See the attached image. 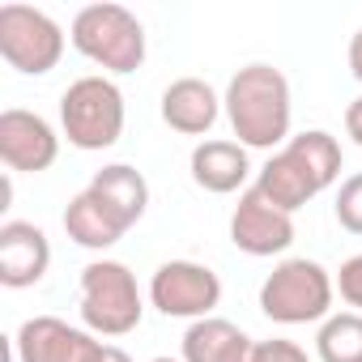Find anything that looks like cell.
Returning a JSON list of instances; mask_svg holds the SVG:
<instances>
[{"mask_svg": "<svg viewBox=\"0 0 362 362\" xmlns=\"http://www.w3.org/2000/svg\"><path fill=\"white\" fill-rule=\"evenodd\" d=\"M230 243L243 256H281L294 243V214L277 209L256 184L239 192V205L230 214Z\"/></svg>", "mask_w": 362, "mask_h": 362, "instance_id": "9", "label": "cell"}, {"mask_svg": "<svg viewBox=\"0 0 362 362\" xmlns=\"http://www.w3.org/2000/svg\"><path fill=\"white\" fill-rule=\"evenodd\" d=\"M337 294H341V303H345L349 311L362 315V252L349 256V260L337 269Z\"/></svg>", "mask_w": 362, "mask_h": 362, "instance_id": "20", "label": "cell"}, {"mask_svg": "<svg viewBox=\"0 0 362 362\" xmlns=\"http://www.w3.org/2000/svg\"><path fill=\"white\" fill-rule=\"evenodd\" d=\"M192 170V184L214 192V197H230V192H247V179H252V158L239 141H222L209 136L192 149L188 158Z\"/></svg>", "mask_w": 362, "mask_h": 362, "instance_id": "14", "label": "cell"}, {"mask_svg": "<svg viewBox=\"0 0 362 362\" xmlns=\"http://www.w3.org/2000/svg\"><path fill=\"white\" fill-rule=\"evenodd\" d=\"M149 303L170 320H209L222 303V277L197 260H166L149 277Z\"/></svg>", "mask_w": 362, "mask_h": 362, "instance_id": "8", "label": "cell"}, {"mask_svg": "<svg viewBox=\"0 0 362 362\" xmlns=\"http://www.w3.org/2000/svg\"><path fill=\"white\" fill-rule=\"evenodd\" d=\"M349 73H354V81L362 86V30L349 39Z\"/></svg>", "mask_w": 362, "mask_h": 362, "instance_id": "24", "label": "cell"}, {"mask_svg": "<svg viewBox=\"0 0 362 362\" xmlns=\"http://www.w3.org/2000/svg\"><path fill=\"white\" fill-rule=\"evenodd\" d=\"M153 362H184V358H153Z\"/></svg>", "mask_w": 362, "mask_h": 362, "instance_id": "25", "label": "cell"}, {"mask_svg": "<svg viewBox=\"0 0 362 362\" xmlns=\"http://www.w3.org/2000/svg\"><path fill=\"white\" fill-rule=\"evenodd\" d=\"M56 158H60V132L39 111H26V107L0 111V162L9 170L39 175V170H52Z\"/></svg>", "mask_w": 362, "mask_h": 362, "instance_id": "10", "label": "cell"}, {"mask_svg": "<svg viewBox=\"0 0 362 362\" xmlns=\"http://www.w3.org/2000/svg\"><path fill=\"white\" fill-rule=\"evenodd\" d=\"M332 214H337L341 230H349V235H362V170L341 179L337 201H332Z\"/></svg>", "mask_w": 362, "mask_h": 362, "instance_id": "19", "label": "cell"}, {"mask_svg": "<svg viewBox=\"0 0 362 362\" xmlns=\"http://www.w3.org/2000/svg\"><path fill=\"white\" fill-rule=\"evenodd\" d=\"M222 111V94L205 77H179L162 90V124L179 136H209Z\"/></svg>", "mask_w": 362, "mask_h": 362, "instance_id": "13", "label": "cell"}, {"mask_svg": "<svg viewBox=\"0 0 362 362\" xmlns=\"http://www.w3.org/2000/svg\"><path fill=\"white\" fill-rule=\"evenodd\" d=\"M98 337L90 328H73L60 315H30L13 332L18 362H81Z\"/></svg>", "mask_w": 362, "mask_h": 362, "instance_id": "11", "label": "cell"}, {"mask_svg": "<svg viewBox=\"0 0 362 362\" xmlns=\"http://www.w3.org/2000/svg\"><path fill=\"white\" fill-rule=\"evenodd\" d=\"M81 362H132V358H128V349H119V345H111V341H94Z\"/></svg>", "mask_w": 362, "mask_h": 362, "instance_id": "22", "label": "cell"}, {"mask_svg": "<svg viewBox=\"0 0 362 362\" xmlns=\"http://www.w3.org/2000/svg\"><path fill=\"white\" fill-rule=\"evenodd\" d=\"M64 56V30L35 5H0V60L22 77H47Z\"/></svg>", "mask_w": 362, "mask_h": 362, "instance_id": "7", "label": "cell"}, {"mask_svg": "<svg viewBox=\"0 0 362 362\" xmlns=\"http://www.w3.org/2000/svg\"><path fill=\"white\" fill-rule=\"evenodd\" d=\"M341 179V141L324 128L294 132L269 162L256 170V188L286 214H298L311 205L324 188Z\"/></svg>", "mask_w": 362, "mask_h": 362, "instance_id": "1", "label": "cell"}, {"mask_svg": "<svg viewBox=\"0 0 362 362\" xmlns=\"http://www.w3.org/2000/svg\"><path fill=\"white\" fill-rule=\"evenodd\" d=\"M86 188L98 197V205L124 230H132L145 218V209H149V184H145V175L136 166H128V162H111V166L94 170V179H90Z\"/></svg>", "mask_w": 362, "mask_h": 362, "instance_id": "15", "label": "cell"}, {"mask_svg": "<svg viewBox=\"0 0 362 362\" xmlns=\"http://www.w3.org/2000/svg\"><path fill=\"white\" fill-rule=\"evenodd\" d=\"M230 132L239 136L243 149H269L277 153L290 141V119H294V98L290 81L273 64H243L226 94H222Z\"/></svg>", "mask_w": 362, "mask_h": 362, "instance_id": "2", "label": "cell"}, {"mask_svg": "<svg viewBox=\"0 0 362 362\" xmlns=\"http://www.w3.org/2000/svg\"><path fill=\"white\" fill-rule=\"evenodd\" d=\"M124 90L107 77V73H90L77 77L64 94H60V132L69 136L73 149L86 153H103L124 136Z\"/></svg>", "mask_w": 362, "mask_h": 362, "instance_id": "5", "label": "cell"}, {"mask_svg": "<svg viewBox=\"0 0 362 362\" xmlns=\"http://www.w3.org/2000/svg\"><path fill=\"white\" fill-rule=\"evenodd\" d=\"M141 315L145 298L124 260H90L81 269V324L94 337H128Z\"/></svg>", "mask_w": 362, "mask_h": 362, "instance_id": "6", "label": "cell"}, {"mask_svg": "<svg viewBox=\"0 0 362 362\" xmlns=\"http://www.w3.org/2000/svg\"><path fill=\"white\" fill-rule=\"evenodd\" d=\"M345 132H349V141L362 149V94L345 107Z\"/></svg>", "mask_w": 362, "mask_h": 362, "instance_id": "23", "label": "cell"}, {"mask_svg": "<svg viewBox=\"0 0 362 362\" xmlns=\"http://www.w3.org/2000/svg\"><path fill=\"white\" fill-rule=\"evenodd\" d=\"M315 358L320 362H362V315L332 311L315 332Z\"/></svg>", "mask_w": 362, "mask_h": 362, "instance_id": "18", "label": "cell"}, {"mask_svg": "<svg viewBox=\"0 0 362 362\" xmlns=\"http://www.w3.org/2000/svg\"><path fill=\"white\" fill-rule=\"evenodd\" d=\"M52 269V243L35 222L9 218L0 226V286L9 290H30L47 277Z\"/></svg>", "mask_w": 362, "mask_h": 362, "instance_id": "12", "label": "cell"}, {"mask_svg": "<svg viewBox=\"0 0 362 362\" xmlns=\"http://www.w3.org/2000/svg\"><path fill=\"white\" fill-rule=\"evenodd\" d=\"M337 277L307 256H286L273 264V273L260 281V311L273 324H324L332 315Z\"/></svg>", "mask_w": 362, "mask_h": 362, "instance_id": "3", "label": "cell"}, {"mask_svg": "<svg viewBox=\"0 0 362 362\" xmlns=\"http://www.w3.org/2000/svg\"><path fill=\"white\" fill-rule=\"evenodd\" d=\"M69 43L107 77H128L145 64V26L124 5H86L69 26Z\"/></svg>", "mask_w": 362, "mask_h": 362, "instance_id": "4", "label": "cell"}, {"mask_svg": "<svg viewBox=\"0 0 362 362\" xmlns=\"http://www.w3.org/2000/svg\"><path fill=\"white\" fill-rule=\"evenodd\" d=\"M252 362H311V354H307L298 341L273 337V341H256V349H252Z\"/></svg>", "mask_w": 362, "mask_h": 362, "instance_id": "21", "label": "cell"}, {"mask_svg": "<svg viewBox=\"0 0 362 362\" xmlns=\"http://www.w3.org/2000/svg\"><path fill=\"white\" fill-rule=\"evenodd\" d=\"M252 349H256V341L239 324H230L222 315H209V320L188 324L184 354L179 358L184 362H252Z\"/></svg>", "mask_w": 362, "mask_h": 362, "instance_id": "16", "label": "cell"}, {"mask_svg": "<svg viewBox=\"0 0 362 362\" xmlns=\"http://www.w3.org/2000/svg\"><path fill=\"white\" fill-rule=\"evenodd\" d=\"M64 230H69V239L77 243V247H86V252H107V247H115L128 230L98 205V197L90 192V188H81L73 201H69V209H64Z\"/></svg>", "mask_w": 362, "mask_h": 362, "instance_id": "17", "label": "cell"}]
</instances>
